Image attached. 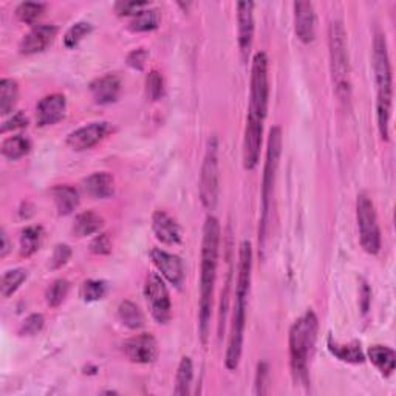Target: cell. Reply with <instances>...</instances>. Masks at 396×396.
<instances>
[{
  "label": "cell",
  "mask_w": 396,
  "mask_h": 396,
  "mask_svg": "<svg viewBox=\"0 0 396 396\" xmlns=\"http://www.w3.org/2000/svg\"><path fill=\"white\" fill-rule=\"evenodd\" d=\"M200 198L203 206L208 211H214L219 203L220 192V168H219V141L212 136L206 147L204 160L200 173Z\"/></svg>",
  "instance_id": "ba28073f"
},
{
  "label": "cell",
  "mask_w": 396,
  "mask_h": 396,
  "mask_svg": "<svg viewBox=\"0 0 396 396\" xmlns=\"http://www.w3.org/2000/svg\"><path fill=\"white\" fill-rule=\"evenodd\" d=\"M328 350L332 351V354L342 361V362H349V364H362L366 361L364 353H362L361 344L358 342H351L346 345H341L333 341H328Z\"/></svg>",
  "instance_id": "d4e9b609"
},
{
  "label": "cell",
  "mask_w": 396,
  "mask_h": 396,
  "mask_svg": "<svg viewBox=\"0 0 396 396\" xmlns=\"http://www.w3.org/2000/svg\"><path fill=\"white\" fill-rule=\"evenodd\" d=\"M65 109H67V101H65L64 95L53 93L42 98L36 109L37 126L47 127L59 122L65 117Z\"/></svg>",
  "instance_id": "e0dca14e"
},
{
  "label": "cell",
  "mask_w": 396,
  "mask_h": 396,
  "mask_svg": "<svg viewBox=\"0 0 396 396\" xmlns=\"http://www.w3.org/2000/svg\"><path fill=\"white\" fill-rule=\"evenodd\" d=\"M56 36H57L56 25H35V27H33L21 40L19 52L27 56L42 53L54 42Z\"/></svg>",
  "instance_id": "5bb4252c"
},
{
  "label": "cell",
  "mask_w": 396,
  "mask_h": 396,
  "mask_svg": "<svg viewBox=\"0 0 396 396\" xmlns=\"http://www.w3.org/2000/svg\"><path fill=\"white\" fill-rule=\"evenodd\" d=\"M44 238V229L40 226H28L21 234V254L23 257H30L35 254Z\"/></svg>",
  "instance_id": "83f0119b"
},
{
  "label": "cell",
  "mask_w": 396,
  "mask_h": 396,
  "mask_svg": "<svg viewBox=\"0 0 396 396\" xmlns=\"http://www.w3.org/2000/svg\"><path fill=\"white\" fill-rule=\"evenodd\" d=\"M144 296L151 310L152 318L156 320V324H168L172 318V303L168 286L164 280L152 272L146 279Z\"/></svg>",
  "instance_id": "30bf717a"
},
{
  "label": "cell",
  "mask_w": 396,
  "mask_h": 396,
  "mask_svg": "<svg viewBox=\"0 0 396 396\" xmlns=\"http://www.w3.org/2000/svg\"><path fill=\"white\" fill-rule=\"evenodd\" d=\"M70 290V284L65 279H57L54 282L48 286V290L45 293L47 303L52 308H57L59 305L65 301Z\"/></svg>",
  "instance_id": "d6a6232c"
},
{
  "label": "cell",
  "mask_w": 396,
  "mask_h": 396,
  "mask_svg": "<svg viewBox=\"0 0 396 396\" xmlns=\"http://www.w3.org/2000/svg\"><path fill=\"white\" fill-rule=\"evenodd\" d=\"M152 228L156 240L164 245H178L181 242V231L178 223L168 212L156 211L152 216Z\"/></svg>",
  "instance_id": "d6986e66"
},
{
  "label": "cell",
  "mask_w": 396,
  "mask_h": 396,
  "mask_svg": "<svg viewBox=\"0 0 396 396\" xmlns=\"http://www.w3.org/2000/svg\"><path fill=\"white\" fill-rule=\"evenodd\" d=\"M151 259L153 265L161 272V276L173 286L180 288L185 282V265L178 255L170 254L160 248H153L151 251Z\"/></svg>",
  "instance_id": "4fadbf2b"
},
{
  "label": "cell",
  "mask_w": 396,
  "mask_h": 396,
  "mask_svg": "<svg viewBox=\"0 0 396 396\" xmlns=\"http://www.w3.org/2000/svg\"><path fill=\"white\" fill-rule=\"evenodd\" d=\"M370 301H371V291L366 282H362L361 285V307L362 313H367L370 308Z\"/></svg>",
  "instance_id": "f6af8a7d"
},
{
  "label": "cell",
  "mask_w": 396,
  "mask_h": 396,
  "mask_svg": "<svg viewBox=\"0 0 396 396\" xmlns=\"http://www.w3.org/2000/svg\"><path fill=\"white\" fill-rule=\"evenodd\" d=\"M294 31L297 39L310 44L316 37V13L311 2H294Z\"/></svg>",
  "instance_id": "2e32d148"
},
{
  "label": "cell",
  "mask_w": 396,
  "mask_h": 396,
  "mask_svg": "<svg viewBox=\"0 0 396 396\" xmlns=\"http://www.w3.org/2000/svg\"><path fill=\"white\" fill-rule=\"evenodd\" d=\"M252 271V248L250 242H242L238 251L237 265V284H235V303L233 308V320H231V333L226 350L225 364L228 370H235L240 364L245 327H246V305L251 286Z\"/></svg>",
  "instance_id": "7a4b0ae2"
},
{
  "label": "cell",
  "mask_w": 396,
  "mask_h": 396,
  "mask_svg": "<svg viewBox=\"0 0 396 396\" xmlns=\"http://www.w3.org/2000/svg\"><path fill=\"white\" fill-rule=\"evenodd\" d=\"M118 316L122 322V325H126L130 330H139L144 325V316L141 310L130 301H122L120 303Z\"/></svg>",
  "instance_id": "f546056e"
},
{
  "label": "cell",
  "mask_w": 396,
  "mask_h": 396,
  "mask_svg": "<svg viewBox=\"0 0 396 396\" xmlns=\"http://www.w3.org/2000/svg\"><path fill=\"white\" fill-rule=\"evenodd\" d=\"M92 30H93L92 23H88V22H76L74 25H71L64 36L65 47L67 48L78 47L81 40L86 36H88L90 33H92Z\"/></svg>",
  "instance_id": "836d02e7"
},
{
  "label": "cell",
  "mask_w": 396,
  "mask_h": 396,
  "mask_svg": "<svg viewBox=\"0 0 396 396\" xmlns=\"http://www.w3.org/2000/svg\"><path fill=\"white\" fill-rule=\"evenodd\" d=\"M147 57L148 52L146 48H136L127 54V65L135 70H143L146 67Z\"/></svg>",
  "instance_id": "60d3db41"
},
{
  "label": "cell",
  "mask_w": 396,
  "mask_h": 396,
  "mask_svg": "<svg viewBox=\"0 0 396 396\" xmlns=\"http://www.w3.org/2000/svg\"><path fill=\"white\" fill-rule=\"evenodd\" d=\"M254 4L238 2L237 4V23H238V47L242 54L246 57L250 53L254 37Z\"/></svg>",
  "instance_id": "ac0fdd59"
},
{
  "label": "cell",
  "mask_w": 396,
  "mask_h": 396,
  "mask_svg": "<svg viewBox=\"0 0 396 396\" xmlns=\"http://www.w3.org/2000/svg\"><path fill=\"white\" fill-rule=\"evenodd\" d=\"M109 293V285L104 280H87V282L82 285V299L86 302H96L101 301L105 297V294Z\"/></svg>",
  "instance_id": "d590c367"
},
{
  "label": "cell",
  "mask_w": 396,
  "mask_h": 396,
  "mask_svg": "<svg viewBox=\"0 0 396 396\" xmlns=\"http://www.w3.org/2000/svg\"><path fill=\"white\" fill-rule=\"evenodd\" d=\"M44 324H45L44 316L39 315V313H35V315H30L22 322L19 333L22 336H35V334L40 333V330L44 328Z\"/></svg>",
  "instance_id": "74e56055"
},
{
  "label": "cell",
  "mask_w": 396,
  "mask_h": 396,
  "mask_svg": "<svg viewBox=\"0 0 396 396\" xmlns=\"http://www.w3.org/2000/svg\"><path fill=\"white\" fill-rule=\"evenodd\" d=\"M19 98V86L18 82L10 78H5L0 81V113L6 117L10 115Z\"/></svg>",
  "instance_id": "484cf974"
},
{
  "label": "cell",
  "mask_w": 396,
  "mask_h": 396,
  "mask_svg": "<svg viewBox=\"0 0 396 396\" xmlns=\"http://www.w3.org/2000/svg\"><path fill=\"white\" fill-rule=\"evenodd\" d=\"M90 92H92L96 104H112L120 98L121 78L117 76V74H105V76L99 78L90 84Z\"/></svg>",
  "instance_id": "ffe728a7"
},
{
  "label": "cell",
  "mask_w": 396,
  "mask_h": 396,
  "mask_svg": "<svg viewBox=\"0 0 396 396\" xmlns=\"http://www.w3.org/2000/svg\"><path fill=\"white\" fill-rule=\"evenodd\" d=\"M31 151V143L28 138L16 135L6 138L2 143V155L8 160H19Z\"/></svg>",
  "instance_id": "f1b7e54d"
},
{
  "label": "cell",
  "mask_w": 396,
  "mask_h": 396,
  "mask_svg": "<svg viewBox=\"0 0 396 396\" xmlns=\"http://www.w3.org/2000/svg\"><path fill=\"white\" fill-rule=\"evenodd\" d=\"M71 257V250L69 245H57L53 251L52 255V269H59L62 267H65L69 263Z\"/></svg>",
  "instance_id": "f35d334b"
},
{
  "label": "cell",
  "mask_w": 396,
  "mask_h": 396,
  "mask_svg": "<svg viewBox=\"0 0 396 396\" xmlns=\"http://www.w3.org/2000/svg\"><path fill=\"white\" fill-rule=\"evenodd\" d=\"M103 228V217L98 216L93 211L81 212L74 219L73 225V234L76 237H87L99 233V229Z\"/></svg>",
  "instance_id": "cb8c5ba5"
},
{
  "label": "cell",
  "mask_w": 396,
  "mask_h": 396,
  "mask_svg": "<svg viewBox=\"0 0 396 396\" xmlns=\"http://www.w3.org/2000/svg\"><path fill=\"white\" fill-rule=\"evenodd\" d=\"M262 134H263V121L248 117L246 129H245V143H243V164H245V169L248 170H252L259 164Z\"/></svg>",
  "instance_id": "9a60e30c"
},
{
  "label": "cell",
  "mask_w": 396,
  "mask_h": 396,
  "mask_svg": "<svg viewBox=\"0 0 396 396\" xmlns=\"http://www.w3.org/2000/svg\"><path fill=\"white\" fill-rule=\"evenodd\" d=\"M160 13L158 10H153V8H146V10L139 11L132 18L130 22V30L136 33L143 31H152L156 30L160 25Z\"/></svg>",
  "instance_id": "4dcf8cb0"
},
{
  "label": "cell",
  "mask_w": 396,
  "mask_h": 396,
  "mask_svg": "<svg viewBox=\"0 0 396 396\" xmlns=\"http://www.w3.org/2000/svg\"><path fill=\"white\" fill-rule=\"evenodd\" d=\"M328 48H330V70H332L336 95L342 101H349L351 92L350 82V56L346 45V31L342 22L334 21L328 27Z\"/></svg>",
  "instance_id": "5b68a950"
},
{
  "label": "cell",
  "mask_w": 396,
  "mask_h": 396,
  "mask_svg": "<svg viewBox=\"0 0 396 396\" xmlns=\"http://www.w3.org/2000/svg\"><path fill=\"white\" fill-rule=\"evenodd\" d=\"M8 252H10V242H8L5 231H2V248H0V257H6Z\"/></svg>",
  "instance_id": "bcb514c9"
},
{
  "label": "cell",
  "mask_w": 396,
  "mask_h": 396,
  "mask_svg": "<svg viewBox=\"0 0 396 396\" xmlns=\"http://www.w3.org/2000/svg\"><path fill=\"white\" fill-rule=\"evenodd\" d=\"M53 198L56 209L59 212V216H70L73 211L78 209L79 206V194L74 187L62 185L53 187Z\"/></svg>",
  "instance_id": "7402d4cb"
},
{
  "label": "cell",
  "mask_w": 396,
  "mask_h": 396,
  "mask_svg": "<svg viewBox=\"0 0 396 396\" xmlns=\"http://www.w3.org/2000/svg\"><path fill=\"white\" fill-rule=\"evenodd\" d=\"M146 93L151 101H158L164 95V81L161 73L152 70L146 78Z\"/></svg>",
  "instance_id": "8d00e7d4"
},
{
  "label": "cell",
  "mask_w": 396,
  "mask_h": 396,
  "mask_svg": "<svg viewBox=\"0 0 396 396\" xmlns=\"http://www.w3.org/2000/svg\"><path fill=\"white\" fill-rule=\"evenodd\" d=\"M268 383V366L265 364V362H262V364H259L257 367V379H255V392H257L259 395H265L268 390L265 389V385Z\"/></svg>",
  "instance_id": "ee69618b"
},
{
  "label": "cell",
  "mask_w": 396,
  "mask_h": 396,
  "mask_svg": "<svg viewBox=\"0 0 396 396\" xmlns=\"http://www.w3.org/2000/svg\"><path fill=\"white\" fill-rule=\"evenodd\" d=\"M373 71L378 90L376 99V118L378 129L383 139H389V126L392 115L393 99V82H392V65L387 50V40L383 33H378L373 40Z\"/></svg>",
  "instance_id": "3957f363"
},
{
  "label": "cell",
  "mask_w": 396,
  "mask_h": 396,
  "mask_svg": "<svg viewBox=\"0 0 396 396\" xmlns=\"http://www.w3.org/2000/svg\"><path fill=\"white\" fill-rule=\"evenodd\" d=\"M368 358L373 366L384 376H390L396 367V353L385 345H371L368 349Z\"/></svg>",
  "instance_id": "603a6c76"
},
{
  "label": "cell",
  "mask_w": 396,
  "mask_h": 396,
  "mask_svg": "<svg viewBox=\"0 0 396 396\" xmlns=\"http://www.w3.org/2000/svg\"><path fill=\"white\" fill-rule=\"evenodd\" d=\"M192 379H194L192 359L189 356H185L178 366L177 378H175V390H173V393L178 396H186L191 393Z\"/></svg>",
  "instance_id": "4316f807"
},
{
  "label": "cell",
  "mask_w": 396,
  "mask_h": 396,
  "mask_svg": "<svg viewBox=\"0 0 396 396\" xmlns=\"http://www.w3.org/2000/svg\"><path fill=\"white\" fill-rule=\"evenodd\" d=\"M122 351L134 364H152L158 358V344L152 334H138L122 344Z\"/></svg>",
  "instance_id": "7c38bea8"
},
{
  "label": "cell",
  "mask_w": 396,
  "mask_h": 396,
  "mask_svg": "<svg viewBox=\"0 0 396 396\" xmlns=\"http://www.w3.org/2000/svg\"><path fill=\"white\" fill-rule=\"evenodd\" d=\"M113 132V126L107 121H96L90 122L87 126H82L76 129L67 136V144L76 152L88 151V148L95 147L103 139L110 135Z\"/></svg>",
  "instance_id": "8fae6325"
},
{
  "label": "cell",
  "mask_w": 396,
  "mask_h": 396,
  "mask_svg": "<svg viewBox=\"0 0 396 396\" xmlns=\"http://www.w3.org/2000/svg\"><path fill=\"white\" fill-rule=\"evenodd\" d=\"M269 101L268 81V57L267 53L254 54L251 69V92H250V113L248 117L265 121Z\"/></svg>",
  "instance_id": "52a82bcc"
},
{
  "label": "cell",
  "mask_w": 396,
  "mask_h": 396,
  "mask_svg": "<svg viewBox=\"0 0 396 396\" xmlns=\"http://www.w3.org/2000/svg\"><path fill=\"white\" fill-rule=\"evenodd\" d=\"M280 153H282V129L274 126L269 130L268 148H267V161L263 169V183H262V220H260V242L265 243V234L268 226L269 204L272 192H274L276 172L279 168Z\"/></svg>",
  "instance_id": "8992f818"
},
{
  "label": "cell",
  "mask_w": 396,
  "mask_h": 396,
  "mask_svg": "<svg viewBox=\"0 0 396 396\" xmlns=\"http://www.w3.org/2000/svg\"><path fill=\"white\" fill-rule=\"evenodd\" d=\"M221 229L216 217H208L203 228L202 242V267H200V311H198V330H200L202 342L206 344L211 330L212 316V297L216 285L219 252H220Z\"/></svg>",
  "instance_id": "6da1fadb"
},
{
  "label": "cell",
  "mask_w": 396,
  "mask_h": 396,
  "mask_svg": "<svg viewBox=\"0 0 396 396\" xmlns=\"http://www.w3.org/2000/svg\"><path fill=\"white\" fill-rule=\"evenodd\" d=\"M27 277H28L27 269H23V268L5 271L2 276V284H0V291H2V296L4 297L13 296L16 291L19 290L25 280H27Z\"/></svg>",
  "instance_id": "1f68e13d"
},
{
  "label": "cell",
  "mask_w": 396,
  "mask_h": 396,
  "mask_svg": "<svg viewBox=\"0 0 396 396\" xmlns=\"http://www.w3.org/2000/svg\"><path fill=\"white\" fill-rule=\"evenodd\" d=\"M84 191L96 200H105L115 194V180L109 172H95L84 180Z\"/></svg>",
  "instance_id": "44dd1931"
},
{
  "label": "cell",
  "mask_w": 396,
  "mask_h": 396,
  "mask_svg": "<svg viewBox=\"0 0 396 396\" xmlns=\"http://www.w3.org/2000/svg\"><path fill=\"white\" fill-rule=\"evenodd\" d=\"M318 316L308 310L290 330V358L296 383H308V361L318 339Z\"/></svg>",
  "instance_id": "277c9868"
},
{
  "label": "cell",
  "mask_w": 396,
  "mask_h": 396,
  "mask_svg": "<svg viewBox=\"0 0 396 396\" xmlns=\"http://www.w3.org/2000/svg\"><path fill=\"white\" fill-rule=\"evenodd\" d=\"M356 220L359 228V238L364 251L375 255L381 250V231L375 204L367 194H359L356 202Z\"/></svg>",
  "instance_id": "9c48e42d"
},
{
  "label": "cell",
  "mask_w": 396,
  "mask_h": 396,
  "mask_svg": "<svg viewBox=\"0 0 396 396\" xmlns=\"http://www.w3.org/2000/svg\"><path fill=\"white\" fill-rule=\"evenodd\" d=\"M90 251L98 255H105L112 252V242L110 237L107 234H99L96 235L92 243H90Z\"/></svg>",
  "instance_id": "ab89813d"
},
{
  "label": "cell",
  "mask_w": 396,
  "mask_h": 396,
  "mask_svg": "<svg viewBox=\"0 0 396 396\" xmlns=\"http://www.w3.org/2000/svg\"><path fill=\"white\" fill-rule=\"evenodd\" d=\"M45 11V4H40V2H23L18 6V10H16V14H18V18L23 22V23H28L33 25L36 23L40 16L44 14Z\"/></svg>",
  "instance_id": "e575fe53"
},
{
  "label": "cell",
  "mask_w": 396,
  "mask_h": 396,
  "mask_svg": "<svg viewBox=\"0 0 396 396\" xmlns=\"http://www.w3.org/2000/svg\"><path fill=\"white\" fill-rule=\"evenodd\" d=\"M27 126H28V118L25 117V113H22V112H16L10 120L4 122L2 132L19 130V129H25Z\"/></svg>",
  "instance_id": "7bdbcfd3"
},
{
  "label": "cell",
  "mask_w": 396,
  "mask_h": 396,
  "mask_svg": "<svg viewBox=\"0 0 396 396\" xmlns=\"http://www.w3.org/2000/svg\"><path fill=\"white\" fill-rule=\"evenodd\" d=\"M148 8V2H118L115 10L120 16H135Z\"/></svg>",
  "instance_id": "b9f144b4"
}]
</instances>
